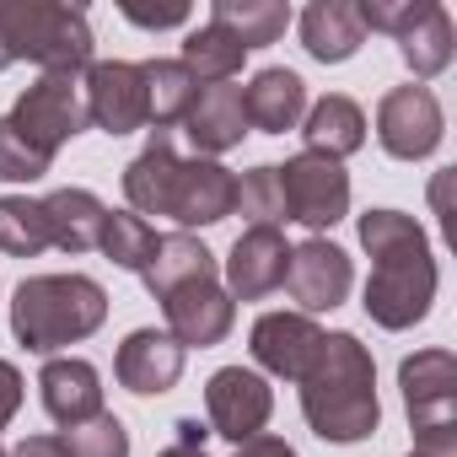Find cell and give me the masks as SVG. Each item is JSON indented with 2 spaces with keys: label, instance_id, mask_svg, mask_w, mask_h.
Returning a JSON list of instances; mask_svg holds the SVG:
<instances>
[{
  "label": "cell",
  "instance_id": "7a4b0ae2",
  "mask_svg": "<svg viewBox=\"0 0 457 457\" xmlns=\"http://www.w3.org/2000/svg\"><path fill=\"white\" fill-rule=\"evenodd\" d=\"M361 248L371 253V280H366V318L377 328H414L425 323L436 302V259L425 226L403 210H366L361 215Z\"/></svg>",
  "mask_w": 457,
  "mask_h": 457
},
{
  "label": "cell",
  "instance_id": "60d3db41",
  "mask_svg": "<svg viewBox=\"0 0 457 457\" xmlns=\"http://www.w3.org/2000/svg\"><path fill=\"white\" fill-rule=\"evenodd\" d=\"M409 457H430V452H409Z\"/></svg>",
  "mask_w": 457,
  "mask_h": 457
},
{
  "label": "cell",
  "instance_id": "f35d334b",
  "mask_svg": "<svg viewBox=\"0 0 457 457\" xmlns=\"http://www.w3.org/2000/svg\"><path fill=\"white\" fill-rule=\"evenodd\" d=\"M156 457H210V452H204V446H178V441H172V446L156 452Z\"/></svg>",
  "mask_w": 457,
  "mask_h": 457
},
{
  "label": "cell",
  "instance_id": "7c38bea8",
  "mask_svg": "<svg viewBox=\"0 0 457 457\" xmlns=\"http://www.w3.org/2000/svg\"><path fill=\"white\" fill-rule=\"evenodd\" d=\"M162 318H167V334L183 350H210V345H220L226 334H232L237 302L226 296L220 280H188V286L162 296Z\"/></svg>",
  "mask_w": 457,
  "mask_h": 457
},
{
  "label": "cell",
  "instance_id": "8d00e7d4",
  "mask_svg": "<svg viewBox=\"0 0 457 457\" xmlns=\"http://www.w3.org/2000/svg\"><path fill=\"white\" fill-rule=\"evenodd\" d=\"M237 457H296V446L280 441V436H253V441L237 446Z\"/></svg>",
  "mask_w": 457,
  "mask_h": 457
},
{
  "label": "cell",
  "instance_id": "83f0119b",
  "mask_svg": "<svg viewBox=\"0 0 457 457\" xmlns=\"http://www.w3.org/2000/svg\"><path fill=\"white\" fill-rule=\"evenodd\" d=\"M44 248H49L44 199L6 194V199H0V253H12V259H38Z\"/></svg>",
  "mask_w": 457,
  "mask_h": 457
},
{
  "label": "cell",
  "instance_id": "d6986e66",
  "mask_svg": "<svg viewBox=\"0 0 457 457\" xmlns=\"http://www.w3.org/2000/svg\"><path fill=\"white\" fill-rule=\"evenodd\" d=\"M243 108H248V129H264V135L302 129V119H307V81L296 71H286V65H270V71H259L243 87Z\"/></svg>",
  "mask_w": 457,
  "mask_h": 457
},
{
  "label": "cell",
  "instance_id": "cb8c5ba5",
  "mask_svg": "<svg viewBox=\"0 0 457 457\" xmlns=\"http://www.w3.org/2000/svg\"><path fill=\"white\" fill-rule=\"evenodd\" d=\"M145 291L162 302L167 291H178V286H188V280H215V253L199 243V237H188V232H172V237H162L156 243V259L145 264Z\"/></svg>",
  "mask_w": 457,
  "mask_h": 457
},
{
  "label": "cell",
  "instance_id": "4dcf8cb0",
  "mask_svg": "<svg viewBox=\"0 0 457 457\" xmlns=\"http://www.w3.org/2000/svg\"><path fill=\"white\" fill-rule=\"evenodd\" d=\"M237 210H243L253 226H280V220H286V199H280L275 167H253L248 178H237Z\"/></svg>",
  "mask_w": 457,
  "mask_h": 457
},
{
  "label": "cell",
  "instance_id": "4316f807",
  "mask_svg": "<svg viewBox=\"0 0 457 457\" xmlns=\"http://www.w3.org/2000/svg\"><path fill=\"white\" fill-rule=\"evenodd\" d=\"M243 44L226 33V28H215V22H204V28H194L188 38H183V54H178V65L199 81V87H215V81H232L237 71H243Z\"/></svg>",
  "mask_w": 457,
  "mask_h": 457
},
{
  "label": "cell",
  "instance_id": "3957f363",
  "mask_svg": "<svg viewBox=\"0 0 457 457\" xmlns=\"http://www.w3.org/2000/svg\"><path fill=\"white\" fill-rule=\"evenodd\" d=\"M302 414H307L312 436H323L334 446H355L377 430V420H382L377 366L355 334H323L312 366L302 371Z\"/></svg>",
  "mask_w": 457,
  "mask_h": 457
},
{
  "label": "cell",
  "instance_id": "d590c367",
  "mask_svg": "<svg viewBox=\"0 0 457 457\" xmlns=\"http://www.w3.org/2000/svg\"><path fill=\"white\" fill-rule=\"evenodd\" d=\"M12 457H71V446H65V436H28Z\"/></svg>",
  "mask_w": 457,
  "mask_h": 457
},
{
  "label": "cell",
  "instance_id": "4fadbf2b",
  "mask_svg": "<svg viewBox=\"0 0 457 457\" xmlns=\"http://www.w3.org/2000/svg\"><path fill=\"white\" fill-rule=\"evenodd\" d=\"M355 286V264L345 248H334L328 237H307L302 248H291V264H286V291L296 296V307L312 318V312H328L350 296Z\"/></svg>",
  "mask_w": 457,
  "mask_h": 457
},
{
  "label": "cell",
  "instance_id": "277c9868",
  "mask_svg": "<svg viewBox=\"0 0 457 457\" xmlns=\"http://www.w3.org/2000/svg\"><path fill=\"white\" fill-rule=\"evenodd\" d=\"M108 318V291L92 275H33L12 296V334L33 355L81 345Z\"/></svg>",
  "mask_w": 457,
  "mask_h": 457
},
{
  "label": "cell",
  "instance_id": "e575fe53",
  "mask_svg": "<svg viewBox=\"0 0 457 457\" xmlns=\"http://www.w3.org/2000/svg\"><path fill=\"white\" fill-rule=\"evenodd\" d=\"M22 409V371L12 361H0V425H12Z\"/></svg>",
  "mask_w": 457,
  "mask_h": 457
},
{
  "label": "cell",
  "instance_id": "30bf717a",
  "mask_svg": "<svg viewBox=\"0 0 457 457\" xmlns=\"http://www.w3.org/2000/svg\"><path fill=\"white\" fill-rule=\"evenodd\" d=\"M441 129H446V119H441V103L430 87H393L377 103V140L398 162L430 156L441 145Z\"/></svg>",
  "mask_w": 457,
  "mask_h": 457
},
{
  "label": "cell",
  "instance_id": "8992f818",
  "mask_svg": "<svg viewBox=\"0 0 457 457\" xmlns=\"http://www.w3.org/2000/svg\"><path fill=\"white\" fill-rule=\"evenodd\" d=\"M403 409L414 425V452L457 457V361L452 350H414L398 366Z\"/></svg>",
  "mask_w": 457,
  "mask_h": 457
},
{
  "label": "cell",
  "instance_id": "ffe728a7",
  "mask_svg": "<svg viewBox=\"0 0 457 457\" xmlns=\"http://www.w3.org/2000/svg\"><path fill=\"white\" fill-rule=\"evenodd\" d=\"M366 44L361 0H312L302 12V49L323 65H345Z\"/></svg>",
  "mask_w": 457,
  "mask_h": 457
},
{
  "label": "cell",
  "instance_id": "ab89813d",
  "mask_svg": "<svg viewBox=\"0 0 457 457\" xmlns=\"http://www.w3.org/2000/svg\"><path fill=\"white\" fill-rule=\"evenodd\" d=\"M12 65V54H6V38H0V71H6Z\"/></svg>",
  "mask_w": 457,
  "mask_h": 457
},
{
  "label": "cell",
  "instance_id": "1f68e13d",
  "mask_svg": "<svg viewBox=\"0 0 457 457\" xmlns=\"http://www.w3.org/2000/svg\"><path fill=\"white\" fill-rule=\"evenodd\" d=\"M65 446H71V457H129V430L119 414H97V420L65 430Z\"/></svg>",
  "mask_w": 457,
  "mask_h": 457
},
{
  "label": "cell",
  "instance_id": "603a6c76",
  "mask_svg": "<svg viewBox=\"0 0 457 457\" xmlns=\"http://www.w3.org/2000/svg\"><path fill=\"white\" fill-rule=\"evenodd\" d=\"M452 49H457V33H452L446 6L425 0L420 17L409 22V33H398V54H403V65H409L420 81H430V76H441V71L452 65Z\"/></svg>",
  "mask_w": 457,
  "mask_h": 457
},
{
  "label": "cell",
  "instance_id": "f546056e",
  "mask_svg": "<svg viewBox=\"0 0 457 457\" xmlns=\"http://www.w3.org/2000/svg\"><path fill=\"white\" fill-rule=\"evenodd\" d=\"M54 167L44 145H33L12 119H0V183H38Z\"/></svg>",
  "mask_w": 457,
  "mask_h": 457
},
{
  "label": "cell",
  "instance_id": "ba28073f",
  "mask_svg": "<svg viewBox=\"0 0 457 457\" xmlns=\"http://www.w3.org/2000/svg\"><path fill=\"white\" fill-rule=\"evenodd\" d=\"M204 409H210V436H226L243 446V441L264 436V425L275 414V393L253 366H220L204 382Z\"/></svg>",
  "mask_w": 457,
  "mask_h": 457
},
{
  "label": "cell",
  "instance_id": "d6a6232c",
  "mask_svg": "<svg viewBox=\"0 0 457 457\" xmlns=\"http://www.w3.org/2000/svg\"><path fill=\"white\" fill-rule=\"evenodd\" d=\"M420 6L425 0H366L361 6V22H366V33H409V22L420 17Z\"/></svg>",
  "mask_w": 457,
  "mask_h": 457
},
{
  "label": "cell",
  "instance_id": "2e32d148",
  "mask_svg": "<svg viewBox=\"0 0 457 457\" xmlns=\"http://www.w3.org/2000/svg\"><path fill=\"white\" fill-rule=\"evenodd\" d=\"M113 377L135 393V398H156L183 377V345L167 328H135L119 355H113Z\"/></svg>",
  "mask_w": 457,
  "mask_h": 457
},
{
  "label": "cell",
  "instance_id": "5b68a950",
  "mask_svg": "<svg viewBox=\"0 0 457 457\" xmlns=\"http://www.w3.org/2000/svg\"><path fill=\"white\" fill-rule=\"evenodd\" d=\"M0 38L12 65L33 60L44 76H76L92 65V28L81 6L60 0H0Z\"/></svg>",
  "mask_w": 457,
  "mask_h": 457
},
{
  "label": "cell",
  "instance_id": "836d02e7",
  "mask_svg": "<svg viewBox=\"0 0 457 457\" xmlns=\"http://www.w3.org/2000/svg\"><path fill=\"white\" fill-rule=\"evenodd\" d=\"M124 17L135 28H183L188 22V6H135V0H124Z\"/></svg>",
  "mask_w": 457,
  "mask_h": 457
},
{
  "label": "cell",
  "instance_id": "8fae6325",
  "mask_svg": "<svg viewBox=\"0 0 457 457\" xmlns=\"http://www.w3.org/2000/svg\"><path fill=\"white\" fill-rule=\"evenodd\" d=\"M81 103H87V124H97L103 135H135L145 124V76L129 60H92L87 81H81Z\"/></svg>",
  "mask_w": 457,
  "mask_h": 457
},
{
  "label": "cell",
  "instance_id": "9a60e30c",
  "mask_svg": "<svg viewBox=\"0 0 457 457\" xmlns=\"http://www.w3.org/2000/svg\"><path fill=\"white\" fill-rule=\"evenodd\" d=\"M318 345H323V328L307 312H264L253 323V334H248L253 361L270 377H286V382H302V371L312 366Z\"/></svg>",
  "mask_w": 457,
  "mask_h": 457
},
{
  "label": "cell",
  "instance_id": "5bb4252c",
  "mask_svg": "<svg viewBox=\"0 0 457 457\" xmlns=\"http://www.w3.org/2000/svg\"><path fill=\"white\" fill-rule=\"evenodd\" d=\"M291 248L280 237V226H248L226 253V296L232 302H264L286 286Z\"/></svg>",
  "mask_w": 457,
  "mask_h": 457
},
{
  "label": "cell",
  "instance_id": "74e56055",
  "mask_svg": "<svg viewBox=\"0 0 457 457\" xmlns=\"http://www.w3.org/2000/svg\"><path fill=\"white\" fill-rule=\"evenodd\" d=\"M172 430H178V446H204V436H210V425H199V420H178Z\"/></svg>",
  "mask_w": 457,
  "mask_h": 457
},
{
  "label": "cell",
  "instance_id": "7402d4cb",
  "mask_svg": "<svg viewBox=\"0 0 457 457\" xmlns=\"http://www.w3.org/2000/svg\"><path fill=\"white\" fill-rule=\"evenodd\" d=\"M44 215H49V248H60V253H92L97 237H103L108 204L92 188H54L44 199Z\"/></svg>",
  "mask_w": 457,
  "mask_h": 457
},
{
  "label": "cell",
  "instance_id": "b9f144b4",
  "mask_svg": "<svg viewBox=\"0 0 457 457\" xmlns=\"http://www.w3.org/2000/svg\"><path fill=\"white\" fill-rule=\"evenodd\" d=\"M0 457H12V452H6V446H0Z\"/></svg>",
  "mask_w": 457,
  "mask_h": 457
},
{
  "label": "cell",
  "instance_id": "6da1fadb",
  "mask_svg": "<svg viewBox=\"0 0 457 457\" xmlns=\"http://www.w3.org/2000/svg\"><path fill=\"white\" fill-rule=\"evenodd\" d=\"M124 199L129 210L145 215H172L183 232L194 226H220L226 215H237V172L220 167L210 156L183 162L172 145V129H156L145 151L124 167Z\"/></svg>",
  "mask_w": 457,
  "mask_h": 457
},
{
  "label": "cell",
  "instance_id": "ac0fdd59",
  "mask_svg": "<svg viewBox=\"0 0 457 457\" xmlns=\"http://www.w3.org/2000/svg\"><path fill=\"white\" fill-rule=\"evenodd\" d=\"M183 129H188V140L215 162L220 151H232V145H243V135H248V108H243V87H232V81H215V87H199V97H194V108H188V119H183Z\"/></svg>",
  "mask_w": 457,
  "mask_h": 457
},
{
  "label": "cell",
  "instance_id": "484cf974",
  "mask_svg": "<svg viewBox=\"0 0 457 457\" xmlns=\"http://www.w3.org/2000/svg\"><path fill=\"white\" fill-rule=\"evenodd\" d=\"M140 76H145V124H156V129L183 124L194 97H199V81L178 60H145Z\"/></svg>",
  "mask_w": 457,
  "mask_h": 457
},
{
  "label": "cell",
  "instance_id": "f1b7e54d",
  "mask_svg": "<svg viewBox=\"0 0 457 457\" xmlns=\"http://www.w3.org/2000/svg\"><path fill=\"white\" fill-rule=\"evenodd\" d=\"M156 232H151V220H140L135 210H108L103 215V237H97V248L119 264V270H135V275H145V264L156 259Z\"/></svg>",
  "mask_w": 457,
  "mask_h": 457
},
{
  "label": "cell",
  "instance_id": "44dd1931",
  "mask_svg": "<svg viewBox=\"0 0 457 457\" xmlns=\"http://www.w3.org/2000/svg\"><path fill=\"white\" fill-rule=\"evenodd\" d=\"M302 140H307V151H318V156H328V162L355 156V151L366 145V113H361V103L345 97V92L318 97V103L307 108V119H302Z\"/></svg>",
  "mask_w": 457,
  "mask_h": 457
},
{
  "label": "cell",
  "instance_id": "e0dca14e",
  "mask_svg": "<svg viewBox=\"0 0 457 457\" xmlns=\"http://www.w3.org/2000/svg\"><path fill=\"white\" fill-rule=\"evenodd\" d=\"M38 393H44L49 420L65 425V430H76V425H87V420L103 414V377H97V366L81 361V355L49 361V366L38 371Z\"/></svg>",
  "mask_w": 457,
  "mask_h": 457
},
{
  "label": "cell",
  "instance_id": "9c48e42d",
  "mask_svg": "<svg viewBox=\"0 0 457 457\" xmlns=\"http://www.w3.org/2000/svg\"><path fill=\"white\" fill-rule=\"evenodd\" d=\"M12 124H17L33 145H44L49 156H54L60 145H71V140L87 129V103H81L76 76H38V81L17 97Z\"/></svg>",
  "mask_w": 457,
  "mask_h": 457
},
{
  "label": "cell",
  "instance_id": "52a82bcc",
  "mask_svg": "<svg viewBox=\"0 0 457 457\" xmlns=\"http://www.w3.org/2000/svg\"><path fill=\"white\" fill-rule=\"evenodd\" d=\"M275 178H280L286 220L307 226V232H328V226H339L350 215V172H345V162L302 151L286 167H275Z\"/></svg>",
  "mask_w": 457,
  "mask_h": 457
},
{
  "label": "cell",
  "instance_id": "d4e9b609",
  "mask_svg": "<svg viewBox=\"0 0 457 457\" xmlns=\"http://www.w3.org/2000/svg\"><path fill=\"white\" fill-rule=\"evenodd\" d=\"M210 22L226 28L243 49H270L291 28V6H280V0H215Z\"/></svg>",
  "mask_w": 457,
  "mask_h": 457
}]
</instances>
